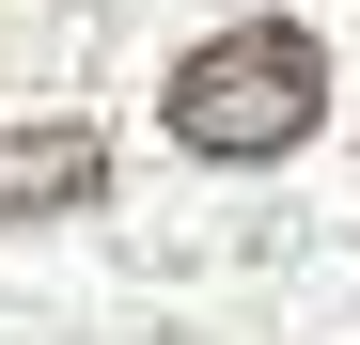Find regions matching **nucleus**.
<instances>
[{
	"label": "nucleus",
	"instance_id": "obj_1",
	"mask_svg": "<svg viewBox=\"0 0 360 345\" xmlns=\"http://www.w3.org/2000/svg\"><path fill=\"white\" fill-rule=\"evenodd\" d=\"M314 110H329V47L297 32V16H235V32H204L188 63H172L157 126L188 142V157H297Z\"/></svg>",
	"mask_w": 360,
	"mask_h": 345
},
{
	"label": "nucleus",
	"instance_id": "obj_2",
	"mask_svg": "<svg viewBox=\"0 0 360 345\" xmlns=\"http://www.w3.org/2000/svg\"><path fill=\"white\" fill-rule=\"evenodd\" d=\"M94 189H110L94 126H0V236H16V220H79Z\"/></svg>",
	"mask_w": 360,
	"mask_h": 345
}]
</instances>
